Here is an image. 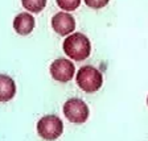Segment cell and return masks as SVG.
Listing matches in <instances>:
<instances>
[{"mask_svg":"<svg viewBox=\"0 0 148 141\" xmlns=\"http://www.w3.org/2000/svg\"><path fill=\"white\" fill-rule=\"evenodd\" d=\"M16 94L15 80L5 74H0V101H9Z\"/></svg>","mask_w":148,"mask_h":141,"instance_id":"8","label":"cell"},{"mask_svg":"<svg viewBox=\"0 0 148 141\" xmlns=\"http://www.w3.org/2000/svg\"><path fill=\"white\" fill-rule=\"evenodd\" d=\"M77 84L82 91L85 92H95L98 91L102 87V83H103V78H102V74L98 69L92 67L90 65L87 66H83L78 70L77 73Z\"/></svg>","mask_w":148,"mask_h":141,"instance_id":"2","label":"cell"},{"mask_svg":"<svg viewBox=\"0 0 148 141\" xmlns=\"http://www.w3.org/2000/svg\"><path fill=\"white\" fill-rule=\"evenodd\" d=\"M64 53L74 61H83L90 55V40L82 33H73L68 36L62 45Z\"/></svg>","mask_w":148,"mask_h":141,"instance_id":"1","label":"cell"},{"mask_svg":"<svg viewBox=\"0 0 148 141\" xmlns=\"http://www.w3.org/2000/svg\"><path fill=\"white\" fill-rule=\"evenodd\" d=\"M52 28L53 31L60 36H68L71 32H74L75 28V20L73 15L66 12L56 13L52 18Z\"/></svg>","mask_w":148,"mask_h":141,"instance_id":"6","label":"cell"},{"mask_svg":"<svg viewBox=\"0 0 148 141\" xmlns=\"http://www.w3.org/2000/svg\"><path fill=\"white\" fill-rule=\"evenodd\" d=\"M58 7L64 11H74L81 4V0H56Z\"/></svg>","mask_w":148,"mask_h":141,"instance_id":"10","label":"cell"},{"mask_svg":"<svg viewBox=\"0 0 148 141\" xmlns=\"http://www.w3.org/2000/svg\"><path fill=\"white\" fill-rule=\"evenodd\" d=\"M34 28V17L31 13H20L13 20V29L20 36H28Z\"/></svg>","mask_w":148,"mask_h":141,"instance_id":"7","label":"cell"},{"mask_svg":"<svg viewBox=\"0 0 148 141\" xmlns=\"http://www.w3.org/2000/svg\"><path fill=\"white\" fill-rule=\"evenodd\" d=\"M108 1L110 0H85V4L92 9H101L103 7H106V4Z\"/></svg>","mask_w":148,"mask_h":141,"instance_id":"11","label":"cell"},{"mask_svg":"<svg viewBox=\"0 0 148 141\" xmlns=\"http://www.w3.org/2000/svg\"><path fill=\"white\" fill-rule=\"evenodd\" d=\"M147 104H148V98H147Z\"/></svg>","mask_w":148,"mask_h":141,"instance_id":"12","label":"cell"},{"mask_svg":"<svg viewBox=\"0 0 148 141\" xmlns=\"http://www.w3.org/2000/svg\"><path fill=\"white\" fill-rule=\"evenodd\" d=\"M64 132V123L56 115H46L37 123V133L44 140H56Z\"/></svg>","mask_w":148,"mask_h":141,"instance_id":"3","label":"cell"},{"mask_svg":"<svg viewBox=\"0 0 148 141\" xmlns=\"http://www.w3.org/2000/svg\"><path fill=\"white\" fill-rule=\"evenodd\" d=\"M64 115L65 117L75 124L85 123L89 117V107L83 100L78 98H71L64 103Z\"/></svg>","mask_w":148,"mask_h":141,"instance_id":"4","label":"cell"},{"mask_svg":"<svg viewBox=\"0 0 148 141\" xmlns=\"http://www.w3.org/2000/svg\"><path fill=\"white\" fill-rule=\"evenodd\" d=\"M74 73H75L74 63L66 58L54 59L50 65V75L57 82H69L73 79Z\"/></svg>","mask_w":148,"mask_h":141,"instance_id":"5","label":"cell"},{"mask_svg":"<svg viewBox=\"0 0 148 141\" xmlns=\"http://www.w3.org/2000/svg\"><path fill=\"white\" fill-rule=\"evenodd\" d=\"M21 4L27 11L32 13L41 12L46 5V0H21Z\"/></svg>","mask_w":148,"mask_h":141,"instance_id":"9","label":"cell"}]
</instances>
